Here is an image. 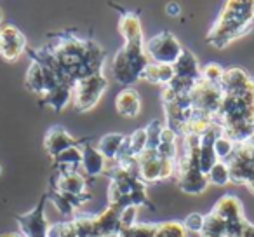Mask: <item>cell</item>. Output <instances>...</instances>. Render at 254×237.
Listing matches in <instances>:
<instances>
[{"mask_svg": "<svg viewBox=\"0 0 254 237\" xmlns=\"http://www.w3.org/2000/svg\"><path fill=\"white\" fill-rule=\"evenodd\" d=\"M51 190H56L60 194L71 195V197L91 199L87 178L82 174V171L73 169H58L54 176L51 178Z\"/></svg>", "mask_w": 254, "mask_h": 237, "instance_id": "cell-14", "label": "cell"}, {"mask_svg": "<svg viewBox=\"0 0 254 237\" xmlns=\"http://www.w3.org/2000/svg\"><path fill=\"white\" fill-rule=\"evenodd\" d=\"M223 75H225V68L218 63H209L204 68H200V77L209 84L219 85L223 80Z\"/></svg>", "mask_w": 254, "mask_h": 237, "instance_id": "cell-33", "label": "cell"}, {"mask_svg": "<svg viewBox=\"0 0 254 237\" xmlns=\"http://www.w3.org/2000/svg\"><path fill=\"white\" fill-rule=\"evenodd\" d=\"M200 236H211V237H226V225L219 216L214 213H209L204 218V229Z\"/></svg>", "mask_w": 254, "mask_h": 237, "instance_id": "cell-29", "label": "cell"}, {"mask_svg": "<svg viewBox=\"0 0 254 237\" xmlns=\"http://www.w3.org/2000/svg\"><path fill=\"white\" fill-rule=\"evenodd\" d=\"M25 85L28 91L35 92V94L40 96V99L46 98L47 94H51L53 91H56L58 87H61L60 79L56 77L54 72H51L47 67L37 63V61H32L26 70V79H25Z\"/></svg>", "mask_w": 254, "mask_h": 237, "instance_id": "cell-16", "label": "cell"}, {"mask_svg": "<svg viewBox=\"0 0 254 237\" xmlns=\"http://www.w3.org/2000/svg\"><path fill=\"white\" fill-rule=\"evenodd\" d=\"M223 136L235 145L247 142L254 133V79L242 89L223 92V101L216 113Z\"/></svg>", "mask_w": 254, "mask_h": 237, "instance_id": "cell-2", "label": "cell"}, {"mask_svg": "<svg viewBox=\"0 0 254 237\" xmlns=\"http://www.w3.org/2000/svg\"><path fill=\"white\" fill-rule=\"evenodd\" d=\"M0 173H2V164H0Z\"/></svg>", "mask_w": 254, "mask_h": 237, "instance_id": "cell-42", "label": "cell"}, {"mask_svg": "<svg viewBox=\"0 0 254 237\" xmlns=\"http://www.w3.org/2000/svg\"><path fill=\"white\" fill-rule=\"evenodd\" d=\"M113 9L120 12L119 19V32L124 37V42H141L143 40V28H141V19L139 14L134 11H127L119 5L112 4Z\"/></svg>", "mask_w": 254, "mask_h": 237, "instance_id": "cell-19", "label": "cell"}, {"mask_svg": "<svg viewBox=\"0 0 254 237\" xmlns=\"http://www.w3.org/2000/svg\"><path fill=\"white\" fill-rule=\"evenodd\" d=\"M51 44L40 49H26L32 61L56 74L61 84L73 87L80 79L103 72L106 53L91 37H80L71 30L53 33Z\"/></svg>", "mask_w": 254, "mask_h": 237, "instance_id": "cell-1", "label": "cell"}, {"mask_svg": "<svg viewBox=\"0 0 254 237\" xmlns=\"http://www.w3.org/2000/svg\"><path fill=\"white\" fill-rule=\"evenodd\" d=\"M254 25V0H230L223 4L221 12L211 26L205 42L223 49L239 37L246 35Z\"/></svg>", "mask_w": 254, "mask_h": 237, "instance_id": "cell-4", "label": "cell"}, {"mask_svg": "<svg viewBox=\"0 0 254 237\" xmlns=\"http://www.w3.org/2000/svg\"><path fill=\"white\" fill-rule=\"evenodd\" d=\"M246 187L249 188V192H251V194H254V176L251 178L249 181H247V183H246Z\"/></svg>", "mask_w": 254, "mask_h": 237, "instance_id": "cell-39", "label": "cell"}, {"mask_svg": "<svg viewBox=\"0 0 254 237\" xmlns=\"http://www.w3.org/2000/svg\"><path fill=\"white\" fill-rule=\"evenodd\" d=\"M174 68V77L188 79V80H198L200 79V65L198 60L190 49L185 47L181 53L180 60L173 65Z\"/></svg>", "mask_w": 254, "mask_h": 237, "instance_id": "cell-22", "label": "cell"}, {"mask_svg": "<svg viewBox=\"0 0 254 237\" xmlns=\"http://www.w3.org/2000/svg\"><path fill=\"white\" fill-rule=\"evenodd\" d=\"M216 216L225 222L226 225V237H242L244 227L247 220L244 216V209L240 201L232 194H225L216 201L214 208L211 209Z\"/></svg>", "mask_w": 254, "mask_h": 237, "instance_id": "cell-11", "label": "cell"}, {"mask_svg": "<svg viewBox=\"0 0 254 237\" xmlns=\"http://www.w3.org/2000/svg\"><path fill=\"white\" fill-rule=\"evenodd\" d=\"M155 223H132V225L122 227L115 237H153Z\"/></svg>", "mask_w": 254, "mask_h": 237, "instance_id": "cell-30", "label": "cell"}, {"mask_svg": "<svg viewBox=\"0 0 254 237\" xmlns=\"http://www.w3.org/2000/svg\"><path fill=\"white\" fill-rule=\"evenodd\" d=\"M2 19H4V12H2V9H0V26H2Z\"/></svg>", "mask_w": 254, "mask_h": 237, "instance_id": "cell-41", "label": "cell"}, {"mask_svg": "<svg viewBox=\"0 0 254 237\" xmlns=\"http://www.w3.org/2000/svg\"><path fill=\"white\" fill-rule=\"evenodd\" d=\"M173 77H174L173 65H160V63H152V61H150L148 67H146L145 72H143L141 79L153 85L164 87V85H167L171 80H173Z\"/></svg>", "mask_w": 254, "mask_h": 237, "instance_id": "cell-24", "label": "cell"}, {"mask_svg": "<svg viewBox=\"0 0 254 237\" xmlns=\"http://www.w3.org/2000/svg\"><path fill=\"white\" fill-rule=\"evenodd\" d=\"M185 47L173 32H162L145 44V53L152 63L174 65L180 60Z\"/></svg>", "mask_w": 254, "mask_h": 237, "instance_id": "cell-9", "label": "cell"}, {"mask_svg": "<svg viewBox=\"0 0 254 237\" xmlns=\"http://www.w3.org/2000/svg\"><path fill=\"white\" fill-rule=\"evenodd\" d=\"M166 14L173 16V18H180L181 16V5L176 4V2H171V4L166 5Z\"/></svg>", "mask_w": 254, "mask_h": 237, "instance_id": "cell-37", "label": "cell"}, {"mask_svg": "<svg viewBox=\"0 0 254 237\" xmlns=\"http://www.w3.org/2000/svg\"><path fill=\"white\" fill-rule=\"evenodd\" d=\"M26 49V37L21 33V30L14 25L0 26V56L5 61L18 60Z\"/></svg>", "mask_w": 254, "mask_h": 237, "instance_id": "cell-17", "label": "cell"}, {"mask_svg": "<svg viewBox=\"0 0 254 237\" xmlns=\"http://www.w3.org/2000/svg\"><path fill=\"white\" fill-rule=\"evenodd\" d=\"M115 110L120 117L134 119L141 112V96L134 87H124L115 98Z\"/></svg>", "mask_w": 254, "mask_h": 237, "instance_id": "cell-21", "label": "cell"}, {"mask_svg": "<svg viewBox=\"0 0 254 237\" xmlns=\"http://www.w3.org/2000/svg\"><path fill=\"white\" fill-rule=\"evenodd\" d=\"M47 195H49V199L53 201V204L56 206L58 211H60L61 215L70 216V220L73 218L75 208H73V204H71V202L68 201V199L64 197L63 194H60V192H56V190H49V192H47Z\"/></svg>", "mask_w": 254, "mask_h": 237, "instance_id": "cell-34", "label": "cell"}, {"mask_svg": "<svg viewBox=\"0 0 254 237\" xmlns=\"http://www.w3.org/2000/svg\"><path fill=\"white\" fill-rule=\"evenodd\" d=\"M106 164H108V160L101 156L98 147L89 142H84V145H82V164H80L82 174H84L85 178L99 176V174L105 173L106 167H108Z\"/></svg>", "mask_w": 254, "mask_h": 237, "instance_id": "cell-20", "label": "cell"}, {"mask_svg": "<svg viewBox=\"0 0 254 237\" xmlns=\"http://www.w3.org/2000/svg\"><path fill=\"white\" fill-rule=\"evenodd\" d=\"M207 181L209 185H214V187H225L226 183H230L232 180H230V169L226 162L218 160L207 173Z\"/></svg>", "mask_w": 254, "mask_h": 237, "instance_id": "cell-31", "label": "cell"}, {"mask_svg": "<svg viewBox=\"0 0 254 237\" xmlns=\"http://www.w3.org/2000/svg\"><path fill=\"white\" fill-rule=\"evenodd\" d=\"M49 199L47 192L39 199L37 206L28 213L23 215H16V223L19 225L23 237H47L49 236V222H47L46 215H44V208Z\"/></svg>", "mask_w": 254, "mask_h": 237, "instance_id": "cell-15", "label": "cell"}, {"mask_svg": "<svg viewBox=\"0 0 254 237\" xmlns=\"http://www.w3.org/2000/svg\"><path fill=\"white\" fill-rule=\"evenodd\" d=\"M183 152L176 160V178L178 187L185 194L197 195L202 194L209 187L207 176L202 173L200 167V142L198 136H183Z\"/></svg>", "mask_w": 254, "mask_h": 237, "instance_id": "cell-6", "label": "cell"}, {"mask_svg": "<svg viewBox=\"0 0 254 237\" xmlns=\"http://www.w3.org/2000/svg\"><path fill=\"white\" fill-rule=\"evenodd\" d=\"M242 237H254V225L253 223L247 222L246 227H244V232H242Z\"/></svg>", "mask_w": 254, "mask_h": 237, "instance_id": "cell-38", "label": "cell"}, {"mask_svg": "<svg viewBox=\"0 0 254 237\" xmlns=\"http://www.w3.org/2000/svg\"><path fill=\"white\" fill-rule=\"evenodd\" d=\"M110 178L108 187V204L120 208H139L146 206L155 209L150 202L146 183H143L138 173V159H120L112 162V167L105 171Z\"/></svg>", "mask_w": 254, "mask_h": 237, "instance_id": "cell-3", "label": "cell"}, {"mask_svg": "<svg viewBox=\"0 0 254 237\" xmlns=\"http://www.w3.org/2000/svg\"><path fill=\"white\" fill-rule=\"evenodd\" d=\"M40 101L46 106L53 108L54 112H61V110L66 108V105L71 101V87L68 85H61L56 91H53L51 94H47L46 98H42Z\"/></svg>", "mask_w": 254, "mask_h": 237, "instance_id": "cell-27", "label": "cell"}, {"mask_svg": "<svg viewBox=\"0 0 254 237\" xmlns=\"http://www.w3.org/2000/svg\"><path fill=\"white\" fill-rule=\"evenodd\" d=\"M176 140H178L176 133L171 131L169 128H164L162 136H160V143H159V147H157V154H159L160 157H164V159L174 160V162H176L178 160Z\"/></svg>", "mask_w": 254, "mask_h": 237, "instance_id": "cell-26", "label": "cell"}, {"mask_svg": "<svg viewBox=\"0 0 254 237\" xmlns=\"http://www.w3.org/2000/svg\"><path fill=\"white\" fill-rule=\"evenodd\" d=\"M108 87V79L103 74L80 79L71 87V103L77 112H87L101 99Z\"/></svg>", "mask_w": 254, "mask_h": 237, "instance_id": "cell-8", "label": "cell"}, {"mask_svg": "<svg viewBox=\"0 0 254 237\" xmlns=\"http://www.w3.org/2000/svg\"><path fill=\"white\" fill-rule=\"evenodd\" d=\"M233 150H235V143L232 142V140H228L226 136H218L214 142V154L216 157H218V160H223V162H226V160L230 159V156L233 154Z\"/></svg>", "mask_w": 254, "mask_h": 237, "instance_id": "cell-35", "label": "cell"}, {"mask_svg": "<svg viewBox=\"0 0 254 237\" xmlns=\"http://www.w3.org/2000/svg\"><path fill=\"white\" fill-rule=\"evenodd\" d=\"M138 173L143 183H155L176 174V162L167 160L157 150H145L138 157Z\"/></svg>", "mask_w": 254, "mask_h": 237, "instance_id": "cell-12", "label": "cell"}, {"mask_svg": "<svg viewBox=\"0 0 254 237\" xmlns=\"http://www.w3.org/2000/svg\"><path fill=\"white\" fill-rule=\"evenodd\" d=\"M126 136L124 133H108L103 138H99L98 142V150L101 152V156L105 157L108 162H115L119 159L120 152H122L124 142H126Z\"/></svg>", "mask_w": 254, "mask_h": 237, "instance_id": "cell-23", "label": "cell"}, {"mask_svg": "<svg viewBox=\"0 0 254 237\" xmlns=\"http://www.w3.org/2000/svg\"><path fill=\"white\" fill-rule=\"evenodd\" d=\"M115 204H108L99 215L73 216L71 220L49 227L47 237H115L122 229V211Z\"/></svg>", "mask_w": 254, "mask_h": 237, "instance_id": "cell-5", "label": "cell"}, {"mask_svg": "<svg viewBox=\"0 0 254 237\" xmlns=\"http://www.w3.org/2000/svg\"><path fill=\"white\" fill-rule=\"evenodd\" d=\"M166 126L162 124L160 121H152L148 122V126L145 128L146 131V150H157L160 143V136H162V131Z\"/></svg>", "mask_w": 254, "mask_h": 237, "instance_id": "cell-32", "label": "cell"}, {"mask_svg": "<svg viewBox=\"0 0 254 237\" xmlns=\"http://www.w3.org/2000/svg\"><path fill=\"white\" fill-rule=\"evenodd\" d=\"M188 98H190V105L195 112H200L204 115H211L216 119V113H218L223 101V91L219 85L209 84L200 77L190 89Z\"/></svg>", "mask_w": 254, "mask_h": 237, "instance_id": "cell-13", "label": "cell"}, {"mask_svg": "<svg viewBox=\"0 0 254 237\" xmlns=\"http://www.w3.org/2000/svg\"><path fill=\"white\" fill-rule=\"evenodd\" d=\"M232 183L246 185L254 176V133L247 142L235 145V150L226 160Z\"/></svg>", "mask_w": 254, "mask_h": 237, "instance_id": "cell-10", "label": "cell"}, {"mask_svg": "<svg viewBox=\"0 0 254 237\" xmlns=\"http://www.w3.org/2000/svg\"><path fill=\"white\" fill-rule=\"evenodd\" d=\"M54 164H56L58 169L78 171V167H80V164H82V147L73 145V147H70V149H66L58 157H54Z\"/></svg>", "mask_w": 254, "mask_h": 237, "instance_id": "cell-25", "label": "cell"}, {"mask_svg": "<svg viewBox=\"0 0 254 237\" xmlns=\"http://www.w3.org/2000/svg\"><path fill=\"white\" fill-rule=\"evenodd\" d=\"M73 145H78V142L63 126H53L44 136V149H46L47 156L53 157V159Z\"/></svg>", "mask_w": 254, "mask_h": 237, "instance_id": "cell-18", "label": "cell"}, {"mask_svg": "<svg viewBox=\"0 0 254 237\" xmlns=\"http://www.w3.org/2000/svg\"><path fill=\"white\" fill-rule=\"evenodd\" d=\"M153 237H187V229L181 222H159L153 229Z\"/></svg>", "mask_w": 254, "mask_h": 237, "instance_id": "cell-28", "label": "cell"}, {"mask_svg": "<svg viewBox=\"0 0 254 237\" xmlns=\"http://www.w3.org/2000/svg\"><path fill=\"white\" fill-rule=\"evenodd\" d=\"M150 60L145 53V46L141 42H124V46L117 51L112 61V75L119 84L126 87H132L138 80H141L143 72L148 67Z\"/></svg>", "mask_w": 254, "mask_h": 237, "instance_id": "cell-7", "label": "cell"}, {"mask_svg": "<svg viewBox=\"0 0 254 237\" xmlns=\"http://www.w3.org/2000/svg\"><path fill=\"white\" fill-rule=\"evenodd\" d=\"M0 237H23L21 234H16V232H5V234H2Z\"/></svg>", "mask_w": 254, "mask_h": 237, "instance_id": "cell-40", "label": "cell"}, {"mask_svg": "<svg viewBox=\"0 0 254 237\" xmlns=\"http://www.w3.org/2000/svg\"><path fill=\"white\" fill-rule=\"evenodd\" d=\"M204 218H205V215H200V213H190L183 222L185 229L190 230V232L200 234L202 229H204Z\"/></svg>", "mask_w": 254, "mask_h": 237, "instance_id": "cell-36", "label": "cell"}]
</instances>
